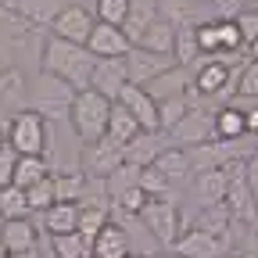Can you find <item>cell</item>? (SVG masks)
Returning <instances> with one entry per match:
<instances>
[{"instance_id":"1","label":"cell","mask_w":258,"mask_h":258,"mask_svg":"<svg viewBox=\"0 0 258 258\" xmlns=\"http://www.w3.org/2000/svg\"><path fill=\"white\" fill-rule=\"evenodd\" d=\"M93 64H97V57L83 43H69V40H57V36H47V43L40 50V72L69 83L72 90H86L90 86Z\"/></svg>"},{"instance_id":"2","label":"cell","mask_w":258,"mask_h":258,"mask_svg":"<svg viewBox=\"0 0 258 258\" xmlns=\"http://www.w3.org/2000/svg\"><path fill=\"white\" fill-rule=\"evenodd\" d=\"M108 111H111V101L101 97L97 90H76L72 97V108H69V122L76 129V140L86 147V144H97L108 129Z\"/></svg>"},{"instance_id":"3","label":"cell","mask_w":258,"mask_h":258,"mask_svg":"<svg viewBox=\"0 0 258 258\" xmlns=\"http://www.w3.org/2000/svg\"><path fill=\"white\" fill-rule=\"evenodd\" d=\"M8 147L15 154H43L50 147V122L32 108L15 111L8 122Z\"/></svg>"},{"instance_id":"4","label":"cell","mask_w":258,"mask_h":258,"mask_svg":"<svg viewBox=\"0 0 258 258\" xmlns=\"http://www.w3.org/2000/svg\"><path fill=\"white\" fill-rule=\"evenodd\" d=\"M140 222L147 226V233L154 237L158 247H172L179 230H183V215H179V205L176 198H147L144 208H140Z\"/></svg>"},{"instance_id":"5","label":"cell","mask_w":258,"mask_h":258,"mask_svg":"<svg viewBox=\"0 0 258 258\" xmlns=\"http://www.w3.org/2000/svg\"><path fill=\"white\" fill-rule=\"evenodd\" d=\"M72 97H76V90L69 83H61V79L40 72L36 83H32V90H29V101H32L29 108L36 111V115H43L47 122H57V118H69Z\"/></svg>"},{"instance_id":"6","label":"cell","mask_w":258,"mask_h":258,"mask_svg":"<svg viewBox=\"0 0 258 258\" xmlns=\"http://www.w3.org/2000/svg\"><path fill=\"white\" fill-rule=\"evenodd\" d=\"M212 111H215V108H205V104H194V101H190V111H186L172 129H165L169 140H172V147H183V151H186V147H198V144L215 140Z\"/></svg>"},{"instance_id":"7","label":"cell","mask_w":258,"mask_h":258,"mask_svg":"<svg viewBox=\"0 0 258 258\" xmlns=\"http://www.w3.org/2000/svg\"><path fill=\"white\" fill-rule=\"evenodd\" d=\"M122 64H125V79L133 83V86H147L154 76H161L165 69H172V57H165V54H154V50H144V47H129L125 54H122Z\"/></svg>"},{"instance_id":"8","label":"cell","mask_w":258,"mask_h":258,"mask_svg":"<svg viewBox=\"0 0 258 258\" xmlns=\"http://www.w3.org/2000/svg\"><path fill=\"white\" fill-rule=\"evenodd\" d=\"M169 147H172V140H169L165 129H140L129 144H122V161L144 169V165H154V158Z\"/></svg>"},{"instance_id":"9","label":"cell","mask_w":258,"mask_h":258,"mask_svg":"<svg viewBox=\"0 0 258 258\" xmlns=\"http://www.w3.org/2000/svg\"><path fill=\"white\" fill-rule=\"evenodd\" d=\"M118 165H122V144L101 137L97 144L83 147V176L86 179H108Z\"/></svg>"},{"instance_id":"10","label":"cell","mask_w":258,"mask_h":258,"mask_svg":"<svg viewBox=\"0 0 258 258\" xmlns=\"http://www.w3.org/2000/svg\"><path fill=\"white\" fill-rule=\"evenodd\" d=\"M93 11H86L83 4H64L61 8V15L54 18V25H50V32L57 40H69V43H86V36H90V29H93Z\"/></svg>"},{"instance_id":"11","label":"cell","mask_w":258,"mask_h":258,"mask_svg":"<svg viewBox=\"0 0 258 258\" xmlns=\"http://www.w3.org/2000/svg\"><path fill=\"white\" fill-rule=\"evenodd\" d=\"M64 4L69 0H4L8 15H15L18 22H25L32 29H50Z\"/></svg>"},{"instance_id":"12","label":"cell","mask_w":258,"mask_h":258,"mask_svg":"<svg viewBox=\"0 0 258 258\" xmlns=\"http://www.w3.org/2000/svg\"><path fill=\"white\" fill-rule=\"evenodd\" d=\"M169 251H172L176 258H219V254L230 251V244L190 226V230H179V237H176V244H172Z\"/></svg>"},{"instance_id":"13","label":"cell","mask_w":258,"mask_h":258,"mask_svg":"<svg viewBox=\"0 0 258 258\" xmlns=\"http://www.w3.org/2000/svg\"><path fill=\"white\" fill-rule=\"evenodd\" d=\"M93 57H122L129 47L125 40V32L118 29V25H108V22H93V29H90V36H86V43H83Z\"/></svg>"},{"instance_id":"14","label":"cell","mask_w":258,"mask_h":258,"mask_svg":"<svg viewBox=\"0 0 258 258\" xmlns=\"http://www.w3.org/2000/svg\"><path fill=\"white\" fill-rule=\"evenodd\" d=\"M115 101L137 118V125L140 129H158V101L144 90V86H133V83H125L122 86V93L115 97Z\"/></svg>"},{"instance_id":"15","label":"cell","mask_w":258,"mask_h":258,"mask_svg":"<svg viewBox=\"0 0 258 258\" xmlns=\"http://www.w3.org/2000/svg\"><path fill=\"white\" fill-rule=\"evenodd\" d=\"M0 251H4V254H29V251H36V226H32L29 215L0 222Z\"/></svg>"},{"instance_id":"16","label":"cell","mask_w":258,"mask_h":258,"mask_svg":"<svg viewBox=\"0 0 258 258\" xmlns=\"http://www.w3.org/2000/svg\"><path fill=\"white\" fill-rule=\"evenodd\" d=\"M129 251H133L129 233H125V226L115 222V219H108L101 226V233L90 240V258H125Z\"/></svg>"},{"instance_id":"17","label":"cell","mask_w":258,"mask_h":258,"mask_svg":"<svg viewBox=\"0 0 258 258\" xmlns=\"http://www.w3.org/2000/svg\"><path fill=\"white\" fill-rule=\"evenodd\" d=\"M125 83H129V79H125V64H122V57H97L93 76H90V90H97L101 97L115 101Z\"/></svg>"},{"instance_id":"18","label":"cell","mask_w":258,"mask_h":258,"mask_svg":"<svg viewBox=\"0 0 258 258\" xmlns=\"http://www.w3.org/2000/svg\"><path fill=\"white\" fill-rule=\"evenodd\" d=\"M190 79H194V69L172 64V69H165L161 76H154L144 90L154 97V101H169V97H186L190 93Z\"/></svg>"},{"instance_id":"19","label":"cell","mask_w":258,"mask_h":258,"mask_svg":"<svg viewBox=\"0 0 258 258\" xmlns=\"http://www.w3.org/2000/svg\"><path fill=\"white\" fill-rule=\"evenodd\" d=\"M226 186H230V172H226V169L194 172V198H198L201 208H208V205H226Z\"/></svg>"},{"instance_id":"20","label":"cell","mask_w":258,"mask_h":258,"mask_svg":"<svg viewBox=\"0 0 258 258\" xmlns=\"http://www.w3.org/2000/svg\"><path fill=\"white\" fill-rule=\"evenodd\" d=\"M154 169L165 176V183H169L172 190H183V186L194 179L190 158H186V151H183V147H169V151H161V154L154 158Z\"/></svg>"},{"instance_id":"21","label":"cell","mask_w":258,"mask_h":258,"mask_svg":"<svg viewBox=\"0 0 258 258\" xmlns=\"http://www.w3.org/2000/svg\"><path fill=\"white\" fill-rule=\"evenodd\" d=\"M198 57H201V50H198V25H194L190 18H176L172 22V61L190 69Z\"/></svg>"},{"instance_id":"22","label":"cell","mask_w":258,"mask_h":258,"mask_svg":"<svg viewBox=\"0 0 258 258\" xmlns=\"http://www.w3.org/2000/svg\"><path fill=\"white\" fill-rule=\"evenodd\" d=\"M40 222L50 237H61V233H76L79 226V205L76 201H54L50 208L40 212Z\"/></svg>"},{"instance_id":"23","label":"cell","mask_w":258,"mask_h":258,"mask_svg":"<svg viewBox=\"0 0 258 258\" xmlns=\"http://www.w3.org/2000/svg\"><path fill=\"white\" fill-rule=\"evenodd\" d=\"M47 176H50V161L43 154H18L15 158V172H11V186L29 190L40 179H47Z\"/></svg>"},{"instance_id":"24","label":"cell","mask_w":258,"mask_h":258,"mask_svg":"<svg viewBox=\"0 0 258 258\" xmlns=\"http://www.w3.org/2000/svg\"><path fill=\"white\" fill-rule=\"evenodd\" d=\"M158 18V0H129V11H125V18H122V32H125V40L129 43H137L144 32H147V25Z\"/></svg>"},{"instance_id":"25","label":"cell","mask_w":258,"mask_h":258,"mask_svg":"<svg viewBox=\"0 0 258 258\" xmlns=\"http://www.w3.org/2000/svg\"><path fill=\"white\" fill-rule=\"evenodd\" d=\"M212 129H215V140H237V137H247V125H244V111L226 101L222 108L212 111Z\"/></svg>"},{"instance_id":"26","label":"cell","mask_w":258,"mask_h":258,"mask_svg":"<svg viewBox=\"0 0 258 258\" xmlns=\"http://www.w3.org/2000/svg\"><path fill=\"white\" fill-rule=\"evenodd\" d=\"M190 226H194V230H201V233H212V237H219V240L230 244L233 215H230V208H226V205H208V208L198 212V219H194Z\"/></svg>"},{"instance_id":"27","label":"cell","mask_w":258,"mask_h":258,"mask_svg":"<svg viewBox=\"0 0 258 258\" xmlns=\"http://www.w3.org/2000/svg\"><path fill=\"white\" fill-rule=\"evenodd\" d=\"M137 47H144V50H154V54H165V57H172V22L169 18H154L151 25H147V32L137 40Z\"/></svg>"},{"instance_id":"28","label":"cell","mask_w":258,"mask_h":258,"mask_svg":"<svg viewBox=\"0 0 258 258\" xmlns=\"http://www.w3.org/2000/svg\"><path fill=\"white\" fill-rule=\"evenodd\" d=\"M140 133V125H137V118L129 115L118 101H111V111H108V129H104V137L108 140H115V144H129Z\"/></svg>"},{"instance_id":"29","label":"cell","mask_w":258,"mask_h":258,"mask_svg":"<svg viewBox=\"0 0 258 258\" xmlns=\"http://www.w3.org/2000/svg\"><path fill=\"white\" fill-rule=\"evenodd\" d=\"M25 215H32L29 201H25V190L0 186V219H25Z\"/></svg>"},{"instance_id":"30","label":"cell","mask_w":258,"mask_h":258,"mask_svg":"<svg viewBox=\"0 0 258 258\" xmlns=\"http://www.w3.org/2000/svg\"><path fill=\"white\" fill-rule=\"evenodd\" d=\"M137 186L147 194V198H176V194H179V190H172V186L165 183V176H161L154 165H144V169H140Z\"/></svg>"},{"instance_id":"31","label":"cell","mask_w":258,"mask_h":258,"mask_svg":"<svg viewBox=\"0 0 258 258\" xmlns=\"http://www.w3.org/2000/svg\"><path fill=\"white\" fill-rule=\"evenodd\" d=\"M50 254L54 258H86L90 244L79 233H61V237H50Z\"/></svg>"},{"instance_id":"32","label":"cell","mask_w":258,"mask_h":258,"mask_svg":"<svg viewBox=\"0 0 258 258\" xmlns=\"http://www.w3.org/2000/svg\"><path fill=\"white\" fill-rule=\"evenodd\" d=\"M25 201H29V212H32V215H40L43 208H50V205L57 201V194H54V172H50L47 179H40L36 186H29V190H25Z\"/></svg>"},{"instance_id":"33","label":"cell","mask_w":258,"mask_h":258,"mask_svg":"<svg viewBox=\"0 0 258 258\" xmlns=\"http://www.w3.org/2000/svg\"><path fill=\"white\" fill-rule=\"evenodd\" d=\"M83 190H86V176H83V172L54 176V194H57V201H76V205H79Z\"/></svg>"},{"instance_id":"34","label":"cell","mask_w":258,"mask_h":258,"mask_svg":"<svg viewBox=\"0 0 258 258\" xmlns=\"http://www.w3.org/2000/svg\"><path fill=\"white\" fill-rule=\"evenodd\" d=\"M186 111H190V97H169V101H158V129H172Z\"/></svg>"},{"instance_id":"35","label":"cell","mask_w":258,"mask_h":258,"mask_svg":"<svg viewBox=\"0 0 258 258\" xmlns=\"http://www.w3.org/2000/svg\"><path fill=\"white\" fill-rule=\"evenodd\" d=\"M104 222H108V208H79V226H76V233L90 244L97 233H101Z\"/></svg>"},{"instance_id":"36","label":"cell","mask_w":258,"mask_h":258,"mask_svg":"<svg viewBox=\"0 0 258 258\" xmlns=\"http://www.w3.org/2000/svg\"><path fill=\"white\" fill-rule=\"evenodd\" d=\"M125 11H129V0H97L93 18H97V22H108V25H118V29H122Z\"/></svg>"},{"instance_id":"37","label":"cell","mask_w":258,"mask_h":258,"mask_svg":"<svg viewBox=\"0 0 258 258\" xmlns=\"http://www.w3.org/2000/svg\"><path fill=\"white\" fill-rule=\"evenodd\" d=\"M233 97H258V61L244 57L240 72H237V93Z\"/></svg>"},{"instance_id":"38","label":"cell","mask_w":258,"mask_h":258,"mask_svg":"<svg viewBox=\"0 0 258 258\" xmlns=\"http://www.w3.org/2000/svg\"><path fill=\"white\" fill-rule=\"evenodd\" d=\"M215 29H219V50H222V54H240V50H244V40H240L233 18H226V22L215 18Z\"/></svg>"},{"instance_id":"39","label":"cell","mask_w":258,"mask_h":258,"mask_svg":"<svg viewBox=\"0 0 258 258\" xmlns=\"http://www.w3.org/2000/svg\"><path fill=\"white\" fill-rule=\"evenodd\" d=\"M233 25H237V32H240L244 47H251V43L258 40V11H254V8H244V11L233 18Z\"/></svg>"},{"instance_id":"40","label":"cell","mask_w":258,"mask_h":258,"mask_svg":"<svg viewBox=\"0 0 258 258\" xmlns=\"http://www.w3.org/2000/svg\"><path fill=\"white\" fill-rule=\"evenodd\" d=\"M198 50H201V57L222 54V50H219V29H215V18L205 22V25H198Z\"/></svg>"},{"instance_id":"41","label":"cell","mask_w":258,"mask_h":258,"mask_svg":"<svg viewBox=\"0 0 258 258\" xmlns=\"http://www.w3.org/2000/svg\"><path fill=\"white\" fill-rule=\"evenodd\" d=\"M212 4H215V18L226 22V18H237L247 8V0H212Z\"/></svg>"},{"instance_id":"42","label":"cell","mask_w":258,"mask_h":258,"mask_svg":"<svg viewBox=\"0 0 258 258\" xmlns=\"http://www.w3.org/2000/svg\"><path fill=\"white\" fill-rule=\"evenodd\" d=\"M244 179H247V190H251V198H254V205H258V147H254V154L244 161Z\"/></svg>"},{"instance_id":"43","label":"cell","mask_w":258,"mask_h":258,"mask_svg":"<svg viewBox=\"0 0 258 258\" xmlns=\"http://www.w3.org/2000/svg\"><path fill=\"white\" fill-rule=\"evenodd\" d=\"M15 151L11 147H0V186H11V172H15Z\"/></svg>"},{"instance_id":"44","label":"cell","mask_w":258,"mask_h":258,"mask_svg":"<svg viewBox=\"0 0 258 258\" xmlns=\"http://www.w3.org/2000/svg\"><path fill=\"white\" fill-rule=\"evenodd\" d=\"M8 122H11V111L0 104V133H8Z\"/></svg>"},{"instance_id":"45","label":"cell","mask_w":258,"mask_h":258,"mask_svg":"<svg viewBox=\"0 0 258 258\" xmlns=\"http://www.w3.org/2000/svg\"><path fill=\"white\" fill-rule=\"evenodd\" d=\"M244 50H247V57H251V61H258V40H254L251 47H244Z\"/></svg>"},{"instance_id":"46","label":"cell","mask_w":258,"mask_h":258,"mask_svg":"<svg viewBox=\"0 0 258 258\" xmlns=\"http://www.w3.org/2000/svg\"><path fill=\"white\" fill-rule=\"evenodd\" d=\"M147 258H176V254H172V251H161V247H158V251H154V254H147Z\"/></svg>"},{"instance_id":"47","label":"cell","mask_w":258,"mask_h":258,"mask_svg":"<svg viewBox=\"0 0 258 258\" xmlns=\"http://www.w3.org/2000/svg\"><path fill=\"white\" fill-rule=\"evenodd\" d=\"M0 147H8V133H0Z\"/></svg>"},{"instance_id":"48","label":"cell","mask_w":258,"mask_h":258,"mask_svg":"<svg viewBox=\"0 0 258 258\" xmlns=\"http://www.w3.org/2000/svg\"><path fill=\"white\" fill-rule=\"evenodd\" d=\"M125 258H147V254H137V251H129V254H125Z\"/></svg>"},{"instance_id":"49","label":"cell","mask_w":258,"mask_h":258,"mask_svg":"<svg viewBox=\"0 0 258 258\" xmlns=\"http://www.w3.org/2000/svg\"><path fill=\"white\" fill-rule=\"evenodd\" d=\"M194 4H212V0H194Z\"/></svg>"},{"instance_id":"50","label":"cell","mask_w":258,"mask_h":258,"mask_svg":"<svg viewBox=\"0 0 258 258\" xmlns=\"http://www.w3.org/2000/svg\"><path fill=\"white\" fill-rule=\"evenodd\" d=\"M219 258H233V254H230V251H226V254H219Z\"/></svg>"},{"instance_id":"51","label":"cell","mask_w":258,"mask_h":258,"mask_svg":"<svg viewBox=\"0 0 258 258\" xmlns=\"http://www.w3.org/2000/svg\"><path fill=\"white\" fill-rule=\"evenodd\" d=\"M247 8H254V11H258V0H254V4H247Z\"/></svg>"},{"instance_id":"52","label":"cell","mask_w":258,"mask_h":258,"mask_svg":"<svg viewBox=\"0 0 258 258\" xmlns=\"http://www.w3.org/2000/svg\"><path fill=\"white\" fill-rule=\"evenodd\" d=\"M86 258H90V254H86Z\"/></svg>"}]
</instances>
